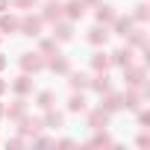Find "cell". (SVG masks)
Segmentation results:
<instances>
[{"mask_svg": "<svg viewBox=\"0 0 150 150\" xmlns=\"http://www.w3.org/2000/svg\"><path fill=\"white\" fill-rule=\"evenodd\" d=\"M124 106V97H118V94H112V97H106V103L100 106L103 112H115V109H121Z\"/></svg>", "mask_w": 150, "mask_h": 150, "instance_id": "9c48e42d", "label": "cell"}, {"mask_svg": "<svg viewBox=\"0 0 150 150\" xmlns=\"http://www.w3.org/2000/svg\"><path fill=\"white\" fill-rule=\"evenodd\" d=\"M91 86H94V91H100V94H109V88H112V86H109V77H106V71L100 74V77H94V83H91Z\"/></svg>", "mask_w": 150, "mask_h": 150, "instance_id": "52a82bcc", "label": "cell"}, {"mask_svg": "<svg viewBox=\"0 0 150 150\" xmlns=\"http://www.w3.org/2000/svg\"><path fill=\"white\" fill-rule=\"evenodd\" d=\"M41 127H44L41 121H35V118H27V121L21 124V132H38Z\"/></svg>", "mask_w": 150, "mask_h": 150, "instance_id": "9a60e30c", "label": "cell"}, {"mask_svg": "<svg viewBox=\"0 0 150 150\" xmlns=\"http://www.w3.org/2000/svg\"><path fill=\"white\" fill-rule=\"evenodd\" d=\"M6 88H9V83H6V80H0V94H3Z\"/></svg>", "mask_w": 150, "mask_h": 150, "instance_id": "484cf974", "label": "cell"}, {"mask_svg": "<svg viewBox=\"0 0 150 150\" xmlns=\"http://www.w3.org/2000/svg\"><path fill=\"white\" fill-rule=\"evenodd\" d=\"M24 112H27V106H24V100H18L12 109H9V118L15 121V118H24Z\"/></svg>", "mask_w": 150, "mask_h": 150, "instance_id": "d6986e66", "label": "cell"}, {"mask_svg": "<svg viewBox=\"0 0 150 150\" xmlns=\"http://www.w3.org/2000/svg\"><path fill=\"white\" fill-rule=\"evenodd\" d=\"M44 18H47V21H59V18H62V6H59V3H47Z\"/></svg>", "mask_w": 150, "mask_h": 150, "instance_id": "30bf717a", "label": "cell"}, {"mask_svg": "<svg viewBox=\"0 0 150 150\" xmlns=\"http://www.w3.org/2000/svg\"><path fill=\"white\" fill-rule=\"evenodd\" d=\"M68 109H71V112H83V109H86V100L74 94V97H71V103H68Z\"/></svg>", "mask_w": 150, "mask_h": 150, "instance_id": "ffe728a7", "label": "cell"}, {"mask_svg": "<svg viewBox=\"0 0 150 150\" xmlns=\"http://www.w3.org/2000/svg\"><path fill=\"white\" fill-rule=\"evenodd\" d=\"M135 18H138V21H144V18H147V6H138V12H135Z\"/></svg>", "mask_w": 150, "mask_h": 150, "instance_id": "cb8c5ba5", "label": "cell"}, {"mask_svg": "<svg viewBox=\"0 0 150 150\" xmlns=\"http://www.w3.org/2000/svg\"><path fill=\"white\" fill-rule=\"evenodd\" d=\"M3 68H6V56H3V53H0V71H3Z\"/></svg>", "mask_w": 150, "mask_h": 150, "instance_id": "4316f807", "label": "cell"}, {"mask_svg": "<svg viewBox=\"0 0 150 150\" xmlns=\"http://www.w3.org/2000/svg\"><path fill=\"white\" fill-rule=\"evenodd\" d=\"M97 21H100V24H109V21H115V12H112V6H97Z\"/></svg>", "mask_w": 150, "mask_h": 150, "instance_id": "8fae6325", "label": "cell"}, {"mask_svg": "<svg viewBox=\"0 0 150 150\" xmlns=\"http://www.w3.org/2000/svg\"><path fill=\"white\" fill-rule=\"evenodd\" d=\"M91 127H94V129H100V127H106V112H103V109H97V112H91Z\"/></svg>", "mask_w": 150, "mask_h": 150, "instance_id": "e0dca14e", "label": "cell"}, {"mask_svg": "<svg viewBox=\"0 0 150 150\" xmlns=\"http://www.w3.org/2000/svg\"><path fill=\"white\" fill-rule=\"evenodd\" d=\"M18 27H21V21L15 15H3V18H0V30H3V33H15Z\"/></svg>", "mask_w": 150, "mask_h": 150, "instance_id": "5b68a950", "label": "cell"}, {"mask_svg": "<svg viewBox=\"0 0 150 150\" xmlns=\"http://www.w3.org/2000/svg\"><path fill=\"white\" fill-rule=\"evenodd\" d=\"M0 118H3V103H0Z\"/></svg>", "mask_w": 150, "mask_h": 150, "instance_id": "f1b7e54d", "label": "cell"}, {"mask_svg": "<svg viewBox=\"0 0 150 150\" xmlns=\"http://www.w3.org/2000/svg\"><path fill=\"white\" fill-rule=\"evenodd\" d=\"M129 27H132V21H129V18H118V21H115L118 35H127V33H129Z\"/></svg>", "mask_w": 150, "mask_h": 150, "instance_id": "ac0fdd59", "label": "cell"}, {"mask_svg": "<svg viewBox=\"0 0 150 150\" xmlns=\"http://www.w3.org/2000/svg\"><path fill=\"white\" fill-rule=\"evenodd\" d=\"M71 88H88V77L86 74H71Z\"/></svg>", "mask_w": 150, "mask_h": 150, "instance_id": "7c38bea8", "label": "cell"}, {"mask_svg": "<svg viewBox=\"0 0 150 150\" xmlns=\"http://www.w3.org/2000/svg\"><path fill=\"white\" fill-rule=\"evenodd\" d=\"M44 124H47V127H59V124H62V115H59V112H47Z\"/></svg>", "mask_w": 150, "mask_h": 150, "instance_id": "603a6c76", "label": "cell"}, {"mask_svg": "<svg viewBox=\"0 0 150 150\" xmlns=\"http://www.w3.org/2000/svg\"><path fill=\"white\" fill-rule=\"evenodd\" d=\"M83 3H91V0H83Z\"/></svg>", "mask_w": 150, "mask_h": 150, "instance_id": "f546056e", "label": "cell"}, {"mask_svg": "<svg viewBox=\"0 0 150 150\" xmlns=\"http://www.w3.org/2000/svg\"><path fill=\"white\" fill-rule=\"evenodd\" d=\"M21 30H24V35H38L41 21H38V18H33V15H27V18L21 21Z\"/></svg>", "mask_w": 150, "mask_h": 150, "instance_id": "3957f363", "label": "cell"}, {"mask_svg": "<svg viewBox=\"0 0 150 150\" xmlns=\"http://www.w3.org/2000/svg\"><path fill=\"white\" fill-rule=\"evenodd\" d=\"M12 88H15L18 94H27V91L33 88V80H30V77H27V74H24V77H18V80L12 83Z\"/></svg>", "mask_w": 150, "mask_h": 150, "instance_id": "ba28073f", "label": "cell"}, {"mask_svg": "<svg viewBox=\"0 0 150 150\" xmlns=\"http://www.w3.org/2000/svg\"><path fill=\"white\" fill-rule=\"evenodd\" d=\"M21 68H24L27 74H30V71L35 74V71H41V68H44V62H41V56H38V53H24V56H21Z\"/></svg>", "mask_w": 150, "mask_h": 150, "instance_id": "6da1fadb", "label": "cell"}, {"mask_svg": "<svg viewBox=\"0 0 150 150\" xmlns=\"http://www.w3.org/2000/svg\"><path fill=\"white\" fill-rule=\"evenodd\" d=\"M33 3H35V0H15V6H21V9L24 6H33Z\"/></svg>", "mask_w": 150, "mask_h": 150, "instance_id": "d4e9b609", "label": "cell"}, {"mask_svg": "<svg viewBox=\"0 0 150 150\" xmlns=\"http://www.w3.org/2000/svg\"><path fill=\"white\" fill-rule=\"evenodd\" d=\"M127 83H129V86H141V83H144V71L127 65Z\"/></svg>", "mask_w": 150, "mask_h": 150, "instance_id": "277c9868", "label": "cell"}, {"mask_svg": "<svg viewBox=\"0 0 150 150\" xmlns=\"http://www.w3.org/2000/svg\"><path fill=\"white\" fill-rule=\"evenodd\" d=\"M6 6H9V0H0V12H3V9H6Z\"/></svg>", "mask_w": 150, "mask_h": 150, "instance_id": "83f0119b", "label": "cell"}, {"mask_svg": "<svg viewBox=\"0 0 150 150\" xmlns=\"http://www.w3.org/2000/svg\"><path fill=\"white\" fill-rule=\"evenodd\" d=\"M91 65H94V71H106V68H109V56H106V53H94Z\"/></svg>", "mask_w": 150, "mask_h": 150, "instance_id": "5bb4252c", "label": "cell"}, {"mask_svg": "<svg viewBox=\"0 0 150 150\" xmlns=\"http://www.w3.org/2000/svg\"><path fill=\"white\" fill-rule=\"evenodd\" d=\"M88 41H91V44H106V41H109V33H106L103 27H94V30L88 33Z\"/></svg>", "mask_w": 150, "mask_h": 150, "instance_id": "8992f818", "label": "cell"}, {"mask_svg": "<svg viewBox=\"0 0 150 150\" xmlns=\"http://www.w3.org/2000/svg\"><path fill=\"white\" fill-rule=\"evenodd\" d=\"M129 62H132V53H129V50H115V65L127 68Z\"/></svg>", "mask_w": 150, "mask_h": 150, "instance_id": "4fadbf2b", "label": "cell"}, {"mask_svg": "<svg viewBox=\"0 0 150 150\" xmlns=\"http://www.w3.org/2000/svg\"><path fill=\"white\" fill-rule=\"evenodd\" d=\"M62 9L68 12V18H71V21H77V18H83L86 3H83V0H71V3H68V6H62Z\"/></svg>", "mask_w": 150, "mask_h": 150, "instance_id": "7a4b0ae2", "label": "cell"}, {"mask_svg": "<svg viewBox=\"0 0 150 150\" xmlns=\"http://www.w3.org/2000/svg\"><path fill=\"white\" fill-rule=\"evenodd\" d=\"M38 106H41V109H50V106H53V94H50V91H41V94H38Z\"/></svg>", "mask_w": 150, "mask_h": 150, "instance_id": "44dd1931", "label": "cell"}, {"mask_svg": "<svg viewBox=\"0 0 150 150\" xmlns=\"http://www.w3.org/2000/svg\"><path fill=\"white\" fill-rule=\"evenodd\" d=\"M50 71H59V74H65V71H68V59H62V56H53V59H50Z\"/></svg>", "mask_w": 150, "mask_h": 150, "instance_id": "2e32d148", "label": "cell"}, {"mask_svg": "<svg viewBox=\"0 0 150 150\" xmlns=\"http://www.w3.org/2000/svg\"><path fill=\"white\" fill-rule=\"evenodd\" d=\"M56 38H59V41H68V38H71V27H68V24L56 27Z\"/></svg>", "mask_w": 150, "mask_h": 150, "instance_id": "7402d4cb", "label": "cell"}]
</instances>
